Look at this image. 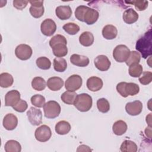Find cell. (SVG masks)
Here are the masks:
<instances>
[{"mask_svg":"<svg viewBox=\"0 0 152 152\" xmlns=\"http://www.w3.org/2000/svg\"><path fill=\"white\" fill-rule=\"evenodd\" d=\"M151 31L150 30L137 42L135 48L141 53L144 59L151 55Z\"/></svg>","mask_w":152,"mask_h":152,"instance_id":"obj_1","label":"cell"},{"mask_svg":"<svg viewBox=\"0 0 152 152\" xmlns=\"http://www.w3.org/2000/svg\"><path fill=\"white\" fill-rule=\"evenodd\" d=\"M116 90L122 97H126L137 94L140 91V87L134 83L121 82L117 84Z\"/></svg>","mask_w":152,"mask_h":152,"instance_id":"obj_2","label":"cell"},{"mask_svg":"<svg viewBox=\"0 0 152 152\" xmlns=\"http://www.w3.org/2000/svg\"><path fill=\"white\" fill-rule=\"evenodd\" d=\"M92 104V97L90 95L87 93L77 94L74 103V105L76 109L82 112L88 111L91 108Z\"/></svg>","mask_w":152,"mask_h":152,"instance_id":"obj_3","label":"cell"},{"mask_svg":"<svg viewBox=\"0 0 152 152\" xmlns=\"http://www.w3.org/2000/svg\"><path fill=\"white\" fill-rule=\"evenodd\" d=\"M43 110L46 118L48 119H53L59 115L61 108L57 102L50 100L44 104Z\"/></svg>","mask_w":152,"mask_h":152,"instance_id":"obj_4","label":"cell"},{"mask_svg":"<svg viewBox=\"0 0 152 152\" xmlns=\"http://www.w3.org/2000/svg\"><path fill=\"white\" fill-rule=\"evenodd\" d=\"M129 49L124 45H119L116 46L113 51V57L115 60L118 62H124L128 59L129 53Z\"/></svg>","mask_w":152,"mask_h":152,"instance_id":"obj_5","label":"cell"},{"mask_svg":"<svg viewBox=\"0 0 152 152\" xmlns=\"http://www.w3.org/2000/svg\"><path fill=\"white\" fill-rule=\"evenodd\" d=\"M82 84L83 80L81 76L74 74L67 78L65 83V87L66 90L75 91L81 87Z\"/></svg>","mask_w":152,"mask_h":152,"instance_id":"obj_6","label":"cell"},{"mask_svg":"<svg viewBox=\"0 0 152 152\" xmlns=\"http://www.w3.org/2000/svg\"><path fill=\"white\" fill-rule=\"evenodd\" d=\"M34 136L37 141L46 142L51 137L52 131L49 126L46 125H42L36 129Z\"/></svg>","mask_w":152,"mask_h":152,"instance_id":"obj_7","label":"cell"},{"mask_svg":"<svg viewBox=\"0 0 152 152\" xmlns=\"http://www.w3.org/2000/svg\"><path fill=\"white\" fill-rule=\"evenodd\" d=\"M33 53L31 48L26 44H20L15 49V56L20 60L26 61L30 58Z\"/></svg>","mask_w":152,"mask_h":152,"instance_id":"obj_8","label":"cell"},{"mask_svg":"<svg viewBox=\"0 0 152 152\" xmlns=\"http://www.w3.org/2000/svg\"><path fill=\"white\" fill-rule=\"evenodd\" d=\"M28 121L34 126H38L42 123V111L34 107H31L27 112Z\"/></svg>","mask_w":152,"mask_h":152,"instance_id":"obj_9","label":"cell"},{"mask_svg":"<svg viewBox=\"0 0 152 152\" xmlns=\"http://www.w3.org/2000/svg\"><path fill=\"white\" fill-rule=\"evenodd\" d=\"M40 30L42 34L45 36H51L55 33L56 30V24L53 20L47 18L42 23Z\"/></svg>","mask_w":152,"mask_h":152,"instance_id":"obj_10","label":"cell"},{"mask_svg":"<svg viewBox=\"0 0 152 152\" xmlns=\"http://www.w3.org/2000/svg\"><path fill=\"white\" fill-rule=\"evenodd\" d=\"M142 110V104L140 100H135L132 102H128L125 106L126 112L131 116L139 115Z\"/></svg>","mask_w":152,"mask_h":152,"instance_id":"obj_11","label":"cell"},{"mask_svg":"<svg viewBox=\"0 0 152 152\" xmlns=\"http://www.w3.org/2000/svg\"><path fill=\"white\" fill-rule=\"evenodd\" d=\"M94 62L95 66L101 71H106L108 70L111 65V62L109 58L103 55H98L94 59Z\"/></svg>","mask_w":152,"mask_h":152,"instance_id":"obj_12","label":"cell"},{"mask_svg":"<svg viewBox=\"0 0 152 152\" xmlns=\"http://www.w3.org/2000/svg\"><path fill=\"white\" fill-rule=\"evenodd\" d=\"M20 100V93L16 90H12L8 91L5 96V106H15Z\"/></svg>","mask_w":152,"mask_h":152,"instance_id":"obj_13","label":"cell"},{"mask_svg":"<svg viewBox=\"0 0 152 152\" xmlns=\"http://www.w3.org/2000/svg\"><path fill=\"white\" fill-rule=\"evenodd\" d=\"M3 126L8 131L14 129L18 124V119L15 115L12 113L7 114L3 119Z\"/></svg>","mask_w":152,"mask_h":152,"instance_id":"obj_14","label":"cell"},{"mask_svg":"<svg viewBox=\"0 0 152 152\" xmlns=\"http://www.w3.org/2000/svg\"><path fill=\"white\" fill-rule=\"evenodd\" d=\"M72 10L69 5H61L55 10L56 15L62 20L69 19L72 15Z\"/></svg>","mask_w":152,"mask_h":152,"instance_id":"obj_15","label":"cell"},{"mask_svg":"<svg viewBox=\"0 0 152 152\" xmlns=\"http://www.w3.org/2000/svg\"><path fill=\"white\" fill-rule=\"evenodd\" d=\"M86 84L89 90L94 92L100 90L102 88L103 83L100 78L93 76L87 80Z\"/></svg>","mask_w":152,"mask_h":152,"instance_id":"obj_16","label":"cell"},{"mask_svg":"<svg viewBox=\"0 0 152 152\" xmlns=\"http://www.w3.org/2000/svg\"><path fill=\"white\" fill-rule=\"evenodd\" d=\"M99 17V13L97 10L88 7L84 16V22L88 25L93 24L97 21Z\"/></svg>","mask_w":152,"mask_h":152,"instance_id":"obj_17","label":"cell"},{"mask_svg":"<svg viewBox=\"0 0 152 152\" xmlns=\"http://www.w3.org/2000/svg\"><path fill=\"white\" fill-rule=\"evenodd\" d=\"M70 62L74 65L80 67L87 66L90 62L87 56L78 54H73L70 56Z\"/></svg>","mask_w":152,"mask_h":152,"instance_id":"obj_18","label":"cell"},{"mask_svg":"<svg viewBox=\"0 0 152 152\" xmlns=\"http://www.w3.org/2000/svg\"><path fill=\"white\" fill-rule=\"evenodd\" d=\"M46 84L50 90L56 91L59 90L63 87L64 81L60 77H52L48 80Z\"/></svg>","mask_w":152,"mask_h":152,"instance_id":"obj_19","label":"cell"},{"mask_svg":"<svg viewBox=\"0 0 152 152\" xmlns=\"http://www.w3.org/2000/svg\"><path fill=\"white\" fill-rule=\"evenodd\" d=\"M139 15L138 13L132 8H129L126 10L122 15L123 20L124 22L128 24H133L136 22L138 19Z\"/></svg>","mask_w":152,"mask_h":152,"instance_id":"obj_20","label":"cell"},{"mask_svg":"<svg viewBox=\"0 0 152 152\" xmlns=\"http://www.w3.org/2000/svg\"><path fill=\"white\" fill-rule=\"evenodd\" d=\"M118 30L113 25L107 24L102 29V36L107 40H112L116 38Z\"/></svg>","mask_w":152,"mask_h":152,"instance_id":"obj_21","label":"cell"},{"mask_svg":"<svg viewBox=\"0 0 152 152\" xmlns=\"http://www.w3.org/2000/svg\"><path fill=\"white\" fill-rule=\"evenodd\" d=\"M66 44L67 43H59L52 46V49L53 55L58 58H61L66 56L68 53Z\"/></svg>","mask_w":152,"mask_h":152,"instance_id":"obj_22","label":"cell"},{"mask_svg":"<svg viewBox=\"0 0 152 152\" xmlns=\"http://www.w3.org/2000/svg\"><path fill=\"white\" fill-rule=\"evenodd\" d=\"M70 124L65 121H59L55 125V131L59 135L67 134L71 130Z\"/></svg>","mask_w":152,"mask_h":152,"instance_id":"obj_23","label":"cell"},{"mask_svg":"<svg viewBox=\"0 0 152 152\" xmlns=\"http://www.w3.org/2000/svg\"><path fill=\"white\" fill-rule=\"evenodd\" d=\"M93 34L90 31H84L79 37V42L84 46L88 47L93 45L94 42Z\"/></svg>","mask_w":152,"mask_h":152,"instance_id":"obj_24","label":"cell"},{"mask_svg":"<svg viewBox=\"0 0 152 152\" xmlns=\"http://www.w3.org/2000/svg\"><path fill=\"white\" fill-rule=\"evenodd\" d=\"M127 125L125 122L122 120L116 121L112 126L113 133L116 135H122L125 133L127 130Z\"/></svg>","mask_w":152,"mask_h":152,"instance_id":"obj_25","label":"cell"},{"mask_svg":"<svg viewBox=\"0 0 152 152\" xmlns=\"http://www.w3.org/2000/svg\"><path fill=\"white\" fill-rule=\"evenodd\" d=\"M14 82L12 76L7 72H3L0 74V86L2 88L11 87Z\"/></svg>","mask_w":152,"mask_h":152,"instance_id":"obj_26","label":"cell"},{"mask_svg":"<svg viewBox=\"0 0 152 152\" xmlns=\"http://www.w3.org/2000/svg\"><path fill=\"white\" fill-rule=\"evenodd\" d=\"M4 149L6 152H20L21 146L18 141L11 140L5 143Z\"/></svg>","mask_w":152,"mask_h":152,"instance_id":"obj_27","label":"cell"},{"mask_svg":"<svg viewBox=\"0 0 152 152\" xmlns=\"http://www.w3.org/2000/svg\"><path fill=\"white\" fill-rule=\"evenodd\" d=\"M120 150L122 152H136L138 150L137 144L131 140H125L121 144Z\"/></svg>","mask_w":152,"mask_h":152,"instance_id":"obj_28","label":"cell"},{"mask_svg":"<svg viewBox=\"0 0 152 152\" xmlns=\"http://www.w3.org/2000/svg\"><path fill=\"white\" fill-rule=\"evenodd\" d=\"M77 95L74 91L67 90L62 94L61 99L64 103L67 104H74Z\"/></svg>","mask_w":152,"mask_h":152,"instance_id":"obj_29","label":"cell"},{"mask_svg":"<svg viewBox=\"0 0 152 152\" xmlns=\"http://www.w3.org/2000/svg\"><path fill=\"white\" fill-rule=\"evenodd\" d=\"M29 11L32 17L36 18H38L43 15L45 9L43 4L32 5L29 8Z\"/></svg>","mask_w":152,"mask_h":152,"instance_id":"obj_30","label":"cell"},{"mask_svg":"<svg viewBox=\"0 0 152 152\" xmlns=\"http://www.w3.org/2000/svg\"><path fill=\"white\" fill-rule=\"evenodd\" d=\"M53 68L57 72H64L67 68L66 60L62 58H56L53 59Z\"/></svg>","mask_w":152,"mask_h":152,"instance_id":"obj_31","label":"cell"},{"mask_svg":"<svg viewBox=\"0 0 152 152\" xmlns=\"http://www.w3.org/2000/svg\"><path fill=\"white\" fill-rule=\"evenodd\" d=\"M31 86L36 91H42L46 88V84L44 78L40 77H36L31 81Z\"/></svg>","mask_w":152,"mask_h":152,"instance_id":"obj_32","label":"cell"},{"mask_svg":"<svg viewBox=\"0 0 152 152\" xmlns=\"http://www.w3.org/2000/svg\"><path fill=\"white\" fill-rule=\"evenodd\" d=\"M129 74L132 77H139L142 72V66L139 63L133 64L129 65Z\"/></svg>","mask_w":152,"mask_h":152,"instance_id":"obj_33","label":"cell"},{"mask_svg":"<svg viewBox=\"0 0 152 152\" xmlns=\"http://www.w3.org/2000/svg\"><path fill=\"white\" fill-rule=\"evenodd\" d=\"M36 65L41 69H49L51 66V62L49 58L45 56H41L38 58L36 61Z\"/></svg>","mask_w":152,"mask_h":152,"instance_id":"obj_34","label":"cell"},{"mask_svg":"<svg viewBox=\"0 0 152 152\" xmlns=\"http://www.w3.org/2000/svg\"><path fill=\"white\" fill-rule=\"evenodd\" d=\"M63 29L68 34L74 35L80 31V27L75 23H68L63 26Z\"/></svg>","mask_w":152,"mask_h":152,"instance_id":"obj_35","label":"cell"},{"mask_svg":"<svg viewBox=\"0 0 152 152\" xmlns=\"http://www.w3.org/2000/svg\"><path fill=\"white\" fill-rule=\"evenodd\" d=\"M97 107L102 113H106L110 110V104L107 100L104 98H101L97 101Z\"/></svg>","mask_w":152,"mask_h":152,"instance_id":"obj_36","label":"cell"},{"mask_svg":"<svg viewBox=\"0 0 152 152\" xmlns=\"http://www.w3.org/2000/svg\"><path fill=\"white\" fill-rule=\"evenodd\" d=\"M31 103L34 106L40 108L43 107L45 104V98L40 94H35L31 97Z\"/></svg>","mask_w":152,"mask_h":152,"instance_id":"obj_37","label":"cell"},{"mask_svg":"<svg viewBox=\"0 0 152 152\" xmlns=\"http://www.w3.org/2000/svg\"><path fill=\"white\" fill-rule=\"evenodd\" d=\"M141 59V55L139 52L137 51H131L130 52L129 55L125 61L126 64L128 66H129L133 64L139 63Z\"/></svg>","mask_w":152,"mask_h":152,"instance_id":"obj_38","label":"cell"},{"mask_svg":"<svg viewBox=\"0 0 152 152\" xmlns=\"http://www.w3.org/2000/svg\"><path fill=\"white\" fill-rule=\"evenodd\" d=\"M139 77V81L141 84L147 85L151 82L152 73L150 71H144Z\"/></svg>","mask_w":152,"mask_h":152,"instance_id":"obj_39","label":"cell"},{"mask_svg":"<svg viewBox=\"0 0 152 152\" xmlns=\"http://www.w3.org/2000/svg\"><path fill=\"white\" fill-rule=\"evenodd\" d=\"M126 4H131L132 5H134L135 7V8L138 11H144L145 10L147 7L148 2L147 1H126Z\"/></svg>","mask_w":152,"mask_h":152,"instance_id":"obj_40","label":"cell"},{"mask_svg":"<svg viewBox=\"0 0 152 152\" xmlns=\"http://www.w3.org/2000/svg\"><path fill=\"white\" fill-rule=\"evenodd\" d=\"M88 8V7L85 5L78 6L75 11V16L76 18L80 21L84 22V16Z\"/></svg>","mask_w":152,"mask_h":152,"instance_id":"obj_41","label":"cell"},{"mask_svg":"<svg viewBox=\"0 0 152 152\" xmlns=\"http://www.w3.org/2000/svg\"><path fill=\"white\" fill-rule=\"evenodd\" d=\"M59 43H67V41L64 36L61 34H56L50 39L49 41V45L52 48L55 45Z\"/></svg>","mask_w":152,"mask_h":152,"instance_id":"obj_42","label":"cell"},{"mask_svg":"<svg viewBox=\"0 0 152 152\" xmlns=\"http://www.w3.org/2000/svg\"><path fill=\"white\" fill-rule=\"evenodd\" d=\"M12 107L15 111L21 113V112H24V111L26 110V109L28 107V104L25 100H24L23 99H20L18 102V103L15 106H14Z\"/></svg>","mask_w":152,"mask_h":152,"instance_id":"obj_43","label":"cell"},{"mask_svg":"<svg viewBox=\"0 0 152 152\" xmlns=\"http://www.w3.org/2000/svg\"><path fill=\"white\" fill-rule=\"evenodd\" d=\"M28 1H18L14 0L13 1V6L19 10H22L25 8L28 4Z\"/></svg>","mask_w":152,"mask_h":152,"instance_id":"obj_44","label":"cell"},{"mask_svg":"<svg viewBox=\"0 0 152 152\" xmlns=\"http://www.w3.org/2000/svg\"><path fill=\"white\" fill-rule=\"evenodd\" d=\"M91 150L90 147L86 145H81L78 147L77 151H90Z\"/></svg>","mask_w":152,"mask_h":152,"instance_id":"obj_45","label":"cell"},{"mask_svg":"<svg viewBox=\"0 0 152 152\" xmlns=\"http://www.w3.org/2000/svg\"><path fill=\"white\" fill-rule=\"evenodd\" d=\"M151 126L147 127L146 129H145V134L150 139H151Z\"/></svg>","mask_w":152,"mask_h":152,"instance_id":"obj_46","label":"cell"},{"mask_svg":"<svg viewBox=\"0 0 152 152\" xmlns=\"http://www.w3.org/2000/svg\"><path fill=\"white\" fill-rule=\"evenodd\" d=\"M151 113H149V115L146 116V122L148 124L149 126H151Z\"/></svg>","mask_w":152,"mask_h":152,"instance_id":"obj_47","label":"cell"}]
</instances>
